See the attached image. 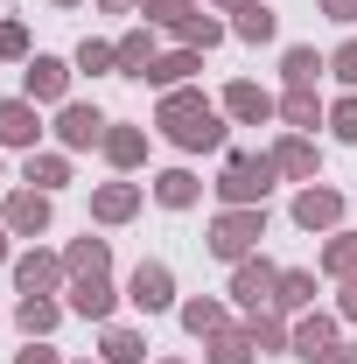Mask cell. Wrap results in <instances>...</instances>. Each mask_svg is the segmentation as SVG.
<instances>
[{"label":"cell","instance_id":"6","mask_svg":"<svg viewBox=\"0 0 357 364\" xmlns=\"http://www.w3.org/2000/svg\"><path fill=\"white\" fill-rule=\"evenodd\" d=\"M343 210H351V203H343V189H329V182H302V189H294V225L302 231H322V238H329V231H343Z\"/></svg>","mask_w":357,"mask_h":364},{"label":"cell","instance_id":"32","mask_svg":"<svg viewBox=\"0 0 357 364\" xmlns=\"http://www.w3.org/2000/svg\"><path fill=\"white\" fill-rule=\"evenodd\" d=\"M70 63H78V70H91V77H119V43H105V36H85Z\"/></svg>","mask_w":357,"mask_h":364},{"label":"cell","instance_id":"41","mask_svg":"<svg viewBox=\"0 0 357 364\" xmlns=\"http://www.w3.org/2000/svg\"><path fill=\"white\" fill-rule=\"evenodd\" d=\"M315 7H322L329 21H343V28H351V21H357V0H315Z\"/></svg>","mask_w":357,"mask_h":364},{"label":"cell","instance_id":"47","mask_svg":"<svg viewBox=\"0 0 357 364\" xmlns=\"http://www.w3.org/2000/svg\"><path fill=\"white\" fill-rule=\"evenodd\" d=\"M161 364H182V358H161Z\"/></svg>","mask_w":357,"mask_h":364},{"label":"cell","instance_id":"37","mask_svg":"<svg viewBox=\"0 0 357 364\" xmlns=\"http://www.w3.org/2000/svg\"><path fill=\"white\" fill-rule=\"evenodd\" d=\"M0 63H28V28H21L14 14L0 21Z\"/></svg>","mask_w":357,"mask_h":364},{"label":"cell","instance_id":"7","mask_svg":"<svg viewBox=\"0 0 357 364\" xmlns=\"http://www.w3.org/2000/svg\"><path fill=\"white\" fill-rule=\"evenodd\" d=\"M63 287H70L63 252H43V245L14 252V294H63Z\"/></svg>","mask_w":357,"mask_h":364},{"label":"cell","instance_id":"34","mask_svg":"<svg viewBox=\"0 0 357 364\" xmlns=\"http://www.w3.org/2000/svg\"><path fill=\"white\" fill-rule=\"evenodd\" d=\"M224 301H211V294H203V301H182V329H189V336H196V343H203V336H218L224 329Z\"/></svg>","mask_w":357,"mask_h":364},{"label":"cell","instance_id":"16","mask_svg":"<svg viewBox=\"0 0 357 364\" xmlns=\"http://www.w3.org/2000/svg\"><path fill=\"white\" fill-rule=\"evenodd\" d=\"M98 154H105L119 176H134L140 161H147V127H119V119H112V127H105V140H98Z\"/></svg>","mask_w":357,"mask_h":364},{"label":"cell","instance_id":"22","mask_svg":"<svg viewBox=\"0 0 357 364\" xmlns=\"http://www.w3.org/2000/svg\"><path fill=\"white\" fill-rule=\"evenodd\" d=\"M98 364H147V336L127 329V322H105V336H98Z\"/></svg>","mask_w":357,"mask_h":364},{"label":"cell","instance_id":"9","mask_svg":"<svg viewBox=\"0 0 357 364\" xmlns=\"http://www.w3.org/2000/svg\"><path fill=\"white\" fill-rule=\"evenodd\" d=\"M218 105H224V119H238V127H267V119H280V98H273L267 85H252V77H231Z\"/></svg>","mask_w":357,"mask_h":364},{"label":"cell","instance_id":"43","mask_svg":"<svg viewBox=\"0 0 357 364\" xmlns=\"http://www.w3.org/2000/svg\"><path fill=\"white\" fill-rule=\"evenodd\" d=\"M105 14H140V0H98Z\"/></svg>","mask_w":357,"mask_h":364},{"label":"cell","instance_id":"12","mask_svg":"<svg viewBox=\"0 0 357 364\" xmlns=\"http://www.w3.org/2000/svg\"><path fill=\"white\" fill-rule=\"evenodd\" d=\"M43 112H36V98H0V147H14V154H36V140H43Z\"/></svg>","mask_w":357,"mask_h":364},{"label":"cell","instance_id":"39","mask_svg":"<svg viewBox=\"0 0 357 364\" xmlns=\"http://www.w3.org/2000/svg\"><path fill=\"white\" fill-rule=\"evenodd\" d=\"M14 364H63V358H56L49 336H28V350H14Z\"/></svg>","mask_w":357,"mask_h":364},{"label":"cell","instance_id":"8","mask_svg":"<svg viewBox=\"0 0 357 364\" xmlns=\"http://www.w3.org/2000/svg\"><path fill=\"white\" fill-rule=\"evenodd\" d=\"M70 70H78V63H63V56H28V63H21V98H36V105H70Z\"/></svg>","mask_w":357,"mask_h":364},{"label":"cell","instance_id":"11","mask_svg":"<svg viewBox=\"0 0 357 364\" xmlns=\"http://www.w3.org/2000/svg\"><path fill=\"white\" fill-rule=\"evenodd\" d=\"M0 225L14 231V238H43L49 231V189H7V203H0Z\"/></svg>","mask_w":357,"mask_h":364},{"label":"cell","instance_id":"30","mask_svg":"<svg viewBox=\"0 0 357 364\" xmlns=\"http://www.w3.org/2000/svg\"><path fill=\"white\" fill-rule=\"evenodd\" d=\"M245 329H252V343H260V350H294V316H280V309L245 316Z\"/></svg>","mask_w":357,"mask_h":364},{"label":"cell","instance_id":"24","mask_svg":"<svg viewBox=\"0 0 357 364\" xmlns=\"http://www.w3.org/2000/svg\"><path fill=\"white\" fill-rule=\"evenodd\" d=\"M63 316H70V309H63L56 294H21V301H14V322H21V336H49Z\"/></svg>","mask_w":357,"mask_h":364},{"label":"cell","instance_id":"4","mask_svg":"<svg viewBox=\"0 0 357 364\" xmlns=\"http://www.w3.org/2000/svg\"><path fill=\"white\" fill-rule=\"evenodd\" d=\"M105 127H112V119H105L98 105H85V98L56 105V119H49V134H56V147H63V154H85V147H98V140H105Z\"/></svg>","mask_w":357,"mask_h":364},{"label":"cell","instance_id":"38","mask_svg":"<svg viewBox=\"0 0 357 364\" xmlns=\"http://www.w3.org/2000/svg\"><path fill=\"white\" fill-rule=\"evenodd\" d=\"M329 77L357 91V36H351V43H336V49H329Z\"/></svg>","mask_w":357,"mask_h":364},{"label":"cell","instance_id":"25","mask_svg":"<svg viewBox=\"0 0 357 364\" xmlns=\"http://www.w3.org/2000/svg\"><path fill=\"white\" fill-rule=\"evenodd\" d=\"M231 36H238V43H273V36H280V14H273L267 0H245V7H238V14H231Z\"/></svg>","mask_w":357,"mask_h":364},{"label":"cell","instance_id":"35","mask_svg":"<svg viewBox=\"0 0 357 364\" xmlns=\"http://www.w3.org/2000/svg\"><path fill=\"white\" fill-rule=\"evenodd\" d=\"M140 14H147V28H169L176 36L182 21L196 14V0H140Z\"/></svg>","mask_w":357,"mask_h":364},{"label":"cell","instance_id":"23","mask_svg":"<svg viewBox=\"0 0 357 364\" xmlns=\"http://www.w3.org/2000/svg\"><path fill=\"white\" fill-rule=\"evenodd\" d=\"M322 70H329V56H315L309 43H287V49H280V77H287V91H315Z\"/></svg>","mask_w":357,"mask_h":364},{"label":"cell","instance_id":"15","mask_svg":"<svg viewBox=\"0 0 357 364\" xmlns=\"http://www.w3.org/2000/svg\"><path fill=\"white\" fill-rule=\"evenodd\" d=\"M267 154H273V168H280V182H315L322 176V154H315L309 134H280Z\"/></svg>","mask_w":357,"mask_h":364},{"label":"cell","instance_id":"13","mask_svg":"<svg viewBox=\"0 0 357 364\" xmlns=\"http://www.w3.org/2000/svg\"><path fill=\"white\" fill-rule=\"evenodd\" d=\"M63 309L85 322H112V309H119V287H112V273H91V280H70L63 287Z\"/></svg>","mask_w":357,"mask_h":364},{"label":"cell","instance_id":"2","mask_svg":"<svg viewBox=\"0 0 357 364\" xmlns=\"http://www.w3.org/2000/svg\"><path fill=\"white\" fill-rule=\"evenodd\" d=\"M260 238H267V203H238V210H218L211 218V259H224V267H238V259H252L260 252Z\"/></svg>","mask_w":357,"mask_h":364},{"label":"cell","instance_id":"28","mask_svg":"<svg viewBox=\"0 0 357 364\" xmlns=\"http://www.w3.org/2000/svg\"><path fill=\"white\" fill-rule=\"evenodd\" d=\"M147 189H154V203H161V210H189V203L203 196V182L189 176V168H161V176L147 182Z\"/></svg>","mask_w":357,"mask_h":364},{"label":"cell","instance_id":"19","mask_svg":"<svg viewBox=\"0 0 357 364\" xmlns=\"http://www.w3.org/2000/svg\"><path fill=\"white\" fill-rule=\"evenodd\" d=\"M21 182L56 196V189L70 182V154H63V147H36V154H21Z\"/></svg>","mask_w":357,"mask_h":364},{"label":"cell","instance_id":"17","mask_svg":"<svg viewBox=\"0 0 357 364\" xmlns=\"http://www.w3.org/2000/svg\"><path fill=\"white\" fill-rule=\"evenodd\" d=\"M336 322H343V316L302 309V316H294V358H302V364H315L322 350H329V343H336Z\"/></svg>","mask_w":357,"mask_h":364},{"label":"cell","instance_id":"46","mask_svg":"<svg viewBox=\"0 0 357 364\" xmlns=\"http://www.w3.org/2000/svg\"><path fill=\"white\" fill-rule=\"evenodd\" d=\"M56 7H85V0H56Z\"/></svg>","mask_w":357,"mask_h":364},{"label":"cell","instance_id":"44","mask_svg":"<svg viewBox=\"0 0 357 364\" xmlns=\"http://www.w3.org/2000/svg\"><path fill=\"white\" fill-rule=\"evenodd\" d=\"M7 238H14V231L0 225V267H14V252H7Z\"/></svg>","mask_w":357,"mask_h":364},{"label":"cell","instance_id":"3","mask_svg":"<svg viewBox=\"0 0 357 364\" xmlns=\"http://www.w3.org/2000/svg\"><path fill=\"white\" fill-rule=\"evenodd\" d=\"M273 182H280L273 154H224V168H218V203H224V210H238V203H267Z\"/></svg>","mask_w":357,"mask_h":364},{"label":"cell","instance_id":"14","mask_svg":"<svg viewBox=\"0 0 357 364\" xmlns=\"http://www.w3.org/2000/svg\"><path fill=\"white\" fill-rule=\"evenodd\" d=\"M140 203H147L140 182H98V189H91V225H134Z\"/></svg>","mask_w":357,"mask_h":364},{"label":"cell","instance_id":"33","mask_svg":"<svg viewBox=\"0 0 357 364\" xmlns=\"http://www.w3.org/2000/svg\"><path fill=\"white\" fill-rule=\"evenodd\" d=\"M322 273L329 280H351L357 273V231H329L322 238Z\"/></svg>","mask_w":357,"mask_h":364},{"label":"cell","instance_id":"36","mask_svg":"<svg viewBox=\"0 0 357 364\" xmlns=\"http://www.w3.org/2000/svg\"><path fill=\"white\" fill-rule=\"evenodd\" d=\"M329 134H336V140H351V147H357V91H343V98L329 105Z\"/></svg>","mask_w":357,"mask_h":364},{"label":"cell","instance_id":"29","mask_svg":"<svg viewBox=\"0 0 357 364\" xmlns=\"http://www.w3.org/2000/svg\"><path fill=\"white\" fill-rule=\"evenodd\" d=\"M273 309H280V316L315 309V273L309 267H280V294H273Z\"/></svg>","mask_w":357,"mask_h":364},{"label":"cell","instance_id":"1","mask_svg":"<svg viewBox=\"0 0 357 364\" xmlns=\"http://www.w3.org/2000/svg\"><path fill=\"white\" fill-rule=\"evenodd\" d=\"M154 127H161V140H176L182 154H218L224 147V105L203 98L196 85H176V91H161Z\"/></svg>","mask_w":357,"mask_h":364},{"label":"cell","instance_id":"40","mask_svg":"<svg viewBox=\"0 0 357 364\" xmlns=\"http://www.w3.org/2000/svg\"><path fill=\"white\" fill-rule=\"evenodd\" d=\"M336 316H343V322H357V273L343 280V287H336Z\"/></svg>","mask_w":357,"mask_h":364},{"label":"cell","instance_id":"18","mask_svg":"<svg viewBox=\"0 0 357 364\" xmlns=\"http://www.w3.org/2000/svg\"><path fill=\"white\" fill-rule=\"evenodd\" d=\"M252 358H260V343L245 322H224L218 336H203V364H252Z\"/></svg>","mask_w":357,"mask_h":364},{"label":"cell","instance_id":"5","mask_svg":"<svg viewBox=\"0 0 357 364\" xmlns=\"http://www.w3.org/2000/svg\"><path fill=\"white\" fill-rule=\"evenodd\" d=\"M224 294H231L245 316H260V309H273V294H280V267L252 252V259H238V267H231V287H224Z\"/></svg>","mask_w":357,"mask_h":364},{"label":"cell","instance_id":"20","mask_svg":"<svg viewBox=\"0 0 357 364\" xmlns=\"http://www.w3.org/2000/svg\"><path fill=\"white\" fill-rule=\"evenodd\" d=\"M63 267H70V280H91V273H112V238H70L63 245Z\"/></svg>","mask_w":357,"mask_h":364},{"label":"cell","instance_id":"27","mask_svg":"<svg viewBox=\"0 0 357 364\" xmlns=\"http://www.w3.org/2000/svg\"><path fill=\"white\" fill-rule=\"evenodd\" d=\"M154 56H161V49H154V28H147V21L127 28V36H119V77H147Z\"/></svg>","mask_w":357,"mask_h":364},{"label":"cell","instance_id":"45","mask_svg":"<svg viewBox=\"0 0 357 364\" xmlns=\"http://www.w3.org/2000/svg\"><path fill=\"white\" fill-rule=\"evenodd\" d=\"M211 7H218V14H238V7H245V0H211Z\"/></svg>","mask_w":357,"mask_h":364},{"label":"cell","instance_id":"10","mask_svg":"<svg viewBox=\"0 0 357 364\" xmlns=\"http://www.w3.org/2000/svg\"><path fill=\"white\" fill-rule=\"evenodd\" d=\"M127 301H134L140 316H161V309H176V273L161 267V259H140L134 280H127Z\"/></svg>","mask_w":357,"mask_h":364},{"label":"cell","instance_id":"42","mask_svg":"<svg viewBox=\"0 0 357 364\" xmlns=\"http://www.w3.org/2000/svg\"><path fill=\"white\" fill-rule=\"evenodd\" d=\"M315 364H357V343H329V350H322Z\"/></svg>","mask_w":357,"mask_h":364},{"label":"cell","instance_id":"26","mask_svg":"<svg viewBox=\"0 0 357 364\" xmlns=\"http://www.w3.org/2000/svg\"><path fill=\"white\" fill-rule=\"evenodd\" d=\"M196 70H203V49H161V56H154V70H147V85L176 91V85H189Z\"/></svg>","mask_w":357,"mask_h":364},{"label":"cell","instance_id":"21","mask_svg":"<svg viewBox=\"0 0 357 364\" xmlns=\"http://www.w3.org/2000/svg\"><path fill=\"white\" fill-rule=\"evenodd\" d=\"M280 127L287 134H315V127H329V105L315 91H280Z\"/></svg>","mask_w":357,"mask_h":364},{"label":"cell","instance_id":"31","mask_svg":"<svg viewBox=\"0 0 357 364\" xmlns=\"http://www.w3.org/2000/svg\"><path fill=\"white\" fill-rule=\"evenodd\" d=\"M224 36H231V21H218V14H203V7H196V14H189V21L176 28V43H182V49H203V56H211V49H218Z\"/></svg>","mask_w":357,"mask_h":364},{"label":"cell","instance_id":"48","mask_svg":"<svg viewBox=\"0 0 357 364\" xmlns=\"http://www.w3.org/2000/svg\"><path fill=\"white\" fill-rule=\"evenodd\" d=\"M78 364H91V358H78Z\"/></svg>","mask_w":357,"mask_h":364}]
</instances>
